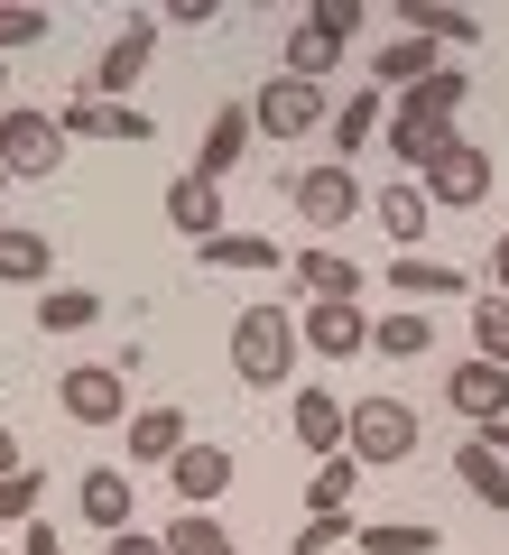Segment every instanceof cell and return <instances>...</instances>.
Segmentation results:
<instances>
[{
  "label": "cell",
  "instance_id": "cell-1",
  "mask_svg": "<svg viewBox=\"0 0 509 555\" xmlns=\"http://www.w3.org/2000/svg\"><path fill=\"white\" fill-rule=\"evenodd\" d=\"M296 361H306V334H296L288 306H241L232 315V371L251 389H296Z\"/></svg>",
  "mask_w": 509,
  "mask_h": 555
},
{
  "label": "cell",
  "instance_id": "cell-2",
  "mask_svg": "<svg viewBox=\"0 0 509 555\" xmlns=\"http://www.w3.org/2000/svg\"><path fill=\"white\" fill-rule=\"evenodd\" d=\"M343 454L361 463V473H380V463H408L417 454V408L408 398H353V408H343Z\"/></svg>",
  "mask_w": 509,
  "mask_h": 555
},
{
  "label": "cell",
  "instance_id": "cell-3",
  "mask_svg": "<svg viewBox=\"0 0 509 555\" xmlns=\"http://www.w3.org/2000/svg\"><path fill=\"white\" fill-rule=\"evenodd\" d=\"M325 120H333V93H325V83L269 75V83L251 93V130H259V139H288V149H296V139H315Z\"/></svg>",
  "mask_w": 509,
  "mask_h": 555
},
{
  "label": "cell",
  "instance_id": "cell-4",
  "mask_svg": "<svg viewBox=\"0 0 509 555\" xmlns=\"http://www.w3.org/2000/svg\"><path fill=\"white\" fill-rule=\"evenodd\" d=\"M56 408L75 426H130V371L120 361H84V371L56 379Z\"/></svg>",
  "mask_w": 509,
  "mask_h": 555
},
{
  "label": "cell",
  "instance_id": "cell-5",
  "mask_svg": "<svg viewBox=\"0 0 509 555\" xmlns=\"http://www.w3.org/2000/svg\"><path fill=\"white\" fill-rule=\"evenodd\" d=\"M491 177H500V167H491V149H472V139H454L445 158H435L427 177H417V195H427L435 214H472V204H491Z\"/></svg>",
  "mask_w": 509,
  "mask_h": 555
},
{
  "label": "cell",
  "instance_id": "cell-6",
  "mask_svg": "<svg viewBox=\"0 0 509 555\" xmlns=\"http://www.w3.org/2000/svg\"><path fill=\"white\" fill-rule=\"evenodd\" d=\"M65 149H75V139L56 130V112H10V130H0V167H10V185H28V177H56L65 167Z\"/></svg>",
  "mask_w": 509,
  "mask_h": 555
},
{
  "label": "cell",
  "instance_id": "cell-7",
  "mask_svg": "<svg viewBox=\"0 0 509 555\" xmlns=\"http://www.w3.org/2000/svg\"><path fill=\"white\" fill-rule=\"evenodd\" d=\"M56 130H65V139H112V149H149V139H157V120L139 112V102H102V93H75V102L56 112Z\"/></svg>",
  "mask_w": 509,
  "mask_h": 555
},
{
  "label": "cell",
  "instance_id": "cell-8",
  "mask_svg": "<svg viewBox=\"0 0 509 555\" xmlns=\"http://www.w3.org/2000/svg\"><path fill=\"white\" fill-rule=\"evenodd\" d=\"M149 65H157V20H130L112 47H102V65H93V83H84V93H102V102H130L139 83H149Z\"/></svg>",
  "mask_w": 509,
  "mask_h": 555
},
{
  "label": "cell",
  "instance_id": "cell-9",
  "mask_svg": "<svg viewBox=\"0 0 509 555\" xmlns=\"http://www.w3.org/2000/svg\"><path fill=\"white\" fill-rule=\"evenodd\" d=\"M445 408L472 416V426H500V416H509V371H500V361H482V352L454 361V371H445Z\"/></svg>",
  "mask_w": 509,
  "mask_h": 555
},
{
  "label": "cell",
  "instance_id": "cell-10",
  "mask_svg": "<svg viewBox=\"0 0 509 555\" xmlns=\"http://www.w3.org/2000/svg\"><path fill=\"white\" fill-rule=\"evenodd\" d=\"M75 509H84V528H102V537L139 528V491H130V473H120V463H93V473L75 481Z\"/></svg>",
  "mask_w": 509,
  "mask_h": 555
},
{
  "label": "cell",
  "instance_id": "cell-11",
  "mask_svg": "<svg viewBox=\"0 0 509 555\" xmlns=\"http://www.w3.org/2000/svg\"><path fill=\"white\" fill-rule=\"evenodd\" d=\"M296 334H306V352L315 361H353V352H371V315H361V306H306V315H296Z\"/></svg>",
  "mask_w": 509,
  "mask_h": 555
},
{
  "label": "cell",
  "instance_id": "cell-12",
  "mask_svg": "<svg viewBox=\"0 0 509 555\" xmlns=\"http://www.w3.org/2000/svg\"><path fill=\"white\" fill-rule=\"evenodd\" d=\"M296 214H306L315 232L353 222L361 214V177H353V167H306V177H296Z\"/></svg>",
  "mask_w": 509,
  "mask_h": 555
},
{
  "label": "cell",
  "instance_id": "cell-13",
  "mask_svg": "<svg viewBox=\"0 0 509 555\" xmlns=\"http://www.w3.org/2000/svg\"><path fill=\"white\" fill-rule=\"evenodd\" d=\"M390 287L408 306H454V297H472V278L454 269V259H427V250H398L390 259Z\"/></svg>",
  "mask_w": 509,
  "mask_h": 555
},
{
  "label": "cell",
  "instance_id": "cell-14",
  "mask_svg": "<svg viewBox=\"0 0 509 555\" xmlns=\"http://www.w3.org/2000/svg\"><path fill=\"white\" fill-rule=\"evenodd\" d=\"M288 278L306 287V306H361V259H343V250H288Z\"/></svg>",
  "mask_w": 509,
  "mask_h": 555
},
{
  "label": "cell",
  "instance_id": "cell-15",
  "mask_svg": "<svg viewBox=\"0 0 509 555\" xmlns=\"http://www.w3.org/2000/svg\"><path fill=\"white\" fill-rule=\"evenodd\" d=\"M167 222H177V232L195 241V250H204V241H214V232H232V222H222V185L186 167V177L167 185Z\"/></svg>",
  "mask_w": 509,
  "mask_h": 555
},
{
  "label": "cell",
  "instance_id": "cell-16",
  "mask_svg": "<svg viewBox=\"0 0 509 555\" xmlns=\"http://www.w3.org/2000/svg\"><path fill=\"white\" fill-rule=\"evenodd\" d=\"M47 278H56V241L28 232V222H0V287H38L47 297Z\"/></svg>",
  "mask_w": 509,
  "mask_h": 555
},
{
  "label": "cell",
  "instance_id": "cell-17",
  "mask_svg": "<svg viewBox=\"0 0 509 555\" xmlns=\"http://www.w3.org/2000/svg\"><path fill=\"white\" fill-rule=\"evenodd\" d=\"M241 149H251V102H222L214 120H204V139H195V177H232L241 167Z\"/></svg>",
  "mask_w": 509,
  "mask_h": 555
},
{
  "label": "cell",
  "instance_id": "cell-18",
  "mask_svg": "<svg viewBox=\"0 0 509 555\" xmlns=\"http://www.w3.org/2000/svg\"><path fill=\"white\" fill-rule=\"evenodd\" d=\"M288 426H296V444H306L315 463L343 454V398H333V389H296L288 398Z\"/></svg>",
  "mask_w": 509,
  "mask_h": 555
},
{
  "label": "cell",
  "instance_id": "cell-19",
  "mask_svg": "<svg viewBox=\"0 0 509 555\" xmlns=\"http://www.w3.org/2000/svg\"><path fill=\"white\" fill-rule=\"evenodd\" d=\"M167 481H177L186 509H214V500L232 491V454H222V444H186V454L167 463Z\"/></svg>",
  "mask_w": 509,
  "mask_h": 555
},
{
  "label": "cell",
  "instance_id": "cell-20",
  "mask_svg": "<svg viewBox=\"0 0 509 555\" xmlns=\"http://www.w3.org/2000/svg\"><path fill=\"white\" fill-rule=\"evenodd\" d=\"M472 102V83H463V65H435L427 83H408L398 93V120H435V130H454V112Z\"/></svg>",
  "mask_w": 509,
  "mask_h": 555
},
{
  "label": "cell",
  "instance_id": "cell-21",
  "mask_svg": "<svg viewBox=\"0 0 509 555\" xmlns=\"http://www.w3.org/2000/svg\"><path fill=\"white\" fill-rule=\"evenodd\" d=\"M120 436H130V463H177L186 444H195L177 408H130V426H120Z\"/></svg>",
  "mask_w": 509,
  "mask_h": 555
},
{
  "label": "cell",
  "instance_id": "cell-22",
  "mask_svg": "<svg viewBox=\"0 0 509 555\" xmlns=\"http://www.w3.org/2000/svg\"><path fill=\"white\" fill-rule=\"evenodd\" d=\"M398 20H408V38H435V47H472L482 38V20L454 10V0H398Z\"/></svg>",
  "mask_w": 509,
  "mask_h": 555
},
{
  "label": "cell",
  "instance_id": "cell-23",
  "mask_svg": "<svg viewBox=\"0 0 509 555\" xmlns=\"http://www.w3.org/2000/svg\"><path fill=\"white\" fill-rule=\"evenodd\" d=\"M195 259H204V269H288V241H269V232H214Z\"/></svg>",
  "mask_w": 509,
  "mask_h": 555
},
{
  "label": "cell",
  "instance_id": "cell-24",
  "mask_svg": "<svg viewBox=\"0 0 509 555\" xmlns=\"http://www.w3.org/2000/svg\"><path fill=\"white\" fill-rule=\"evenodd\" d=\"M435 65H445V56H435V38H408V28H398V38L380 47V56H371V75L390 83V93H408V83H427Z\"/></svg>",
  "mask_w": 509,
  "mask_h": 555
},
{
  "label": "cell",
  "instance_id": "cell-25",
  "mask_svg": "<svg viewBox=\"0 0 509 555\" xmlns=\"http://www.w3.org/2000/svg\"><path fill=\"white\" fill-rule=\"evenodd\" d=\"M361 555H435L445 546V528H427V518H371V528H353Z\"/></svg>",
  "mask_w": 509,
  "mask_h": 555
},
{
  "label": "cell",
  "instance_id": "cell-26",
  "mask_svg": "<svg viewBox=\"0 0 509 555\" xmlns=\"http://www.w3.org/2000/svg\"><path fill=\"white\" fill-rule=\"evenodd\" d=\"M371 222H380L390 241H408V250H417V241H427V222H435V204L417 195V177H408V185H390V195H371Z\"/></svg>",
  "mask_w": 509,
  "mask_h": 555
},
{
  "label": "cell",
  "instance_id": "cell-27",
  "mask_svg": "<svg viewBox=\"0 0 509 555\" xmlns=\"http://www.w3.org/2000/svg\"><path fill=\"white\" fill-rule=\"evenodd\" d=\"M380 120H390V93H343V102H333V149L361 158V149L380 139Z\"/></svg>",
  "mask_w": 509,
  "mask_h": 555
},
{
  "label": "cell",
  "instance_id": "cell-28",
  "mask_svg": "<svg viewBox=\"0 0 509 555\" xmlns=\"http://www.w3.org/2000/svg\"><path fill=\"white\" fill-rule=\"evenodd\" d=\"M454 473H463V491L482 500V509H509V463L491 454L482 436H472V444H454Z\"/></svg>",
  "mask_w": 509,
  "mask_h": 555
},
{
  "label": "cell",
  "instance_id": "cell-29",
  "mask_svg": "<svg viewBox=\"0 0 509 555\" xmlns=\"http://www.w3.org/2000/svg\"><path fill=\"white\" fill-rule=\"evenodd\" d=\"M371 352H390V361L435 352V315H417V306H398V315H371Z\"/></svg>",
  "mask_w": 509,
  "mask_h": 555
},
{
  "label": "cell",
  "instance_id": "cell-30",
  "mask_svg": "<svg viewBox=\"0 0 509 555\" xmlns=\"http://www.w3.org/2000/svg\"><path fill=\"white\" fill-rule=\"evenodd\" d=\"M93 324H102L93 287H47V297H38V334H93Z\"/></svg>",
  "mask_w": 509,
  "mask_h": 555
},
{
  "label": "cell",
  "instance_id": "cell-31",
  "mask_svg": "<svg viewBox=\"0 0 509 555\" xmlns=\"http://www.w3.org/2000/svg\"><path fill=\"white\" fill-rule=\"evenodd\" d=\"M333 56H343V38H333V28H315V20L288 28V75H296V83H325Z\"/></svg>",
  "mask_w": 509,
  "mask_h": 555
},
{
  "label": "cell",
  "instance_id": "cell-32",
  "mask_svg": "<svg viewBox=\"0 0 509 555\" xmlns=\"http://www.w3.org/2000/svg\"><path fill=\"white\" fill-rule=\"evenodd\" d=\"M454 139H463V130H435V120H390V149H398V167H408V177H427Z\"/></svg>",
  "mask_w": 509,
  "mask_h": 555
},
{
  "label": "cell",
  "instance_id": "cell-33",
  "mask_svg": "<svg viewBox=\"0 0 509 555\" xmlns=\"http://www.w3.org/2000/svg\"><path fill=\"white\" fill-rule=\"evenodd\" d=\"M353 491H361V463H353V454L315 463V481H306V518H325V509H353Z\"/></svg>",
  "mask_w": 509,
  "mask_h": 555
},
{
  "label": "cell",
  "instance_id": "cell-34",
  "mask_svg": "<svg viewBox=\"0 0 509 555\" xmlns=\"http://www.w3.org/2000/svg\"><path fill=\"white\" fill-rule=\"evenodd\" d=\"M167 555H241V546H232V528H222L214 509H186L177 528H167Z\"/></svg>",
  "mask_w": 509,
  "mask_h": 555
},
{
  "label": "cell",
  "instance_id": "cell-35",
  "mask_svg": "<svg viewBox=\"0 0 509 555\" xmlns=\"http://www.w3.org/2000/svg\"><path fill=\"white\" fill-rule=\"evenodd\" d=\"M47 28H56V10H47V0H0V56H20V47H38Z\"/></svg>",
  "mask_w": 509,
  "mask_h": 555
},
{
  "label": "cell",
  "instance_id": "cell-36",
  "mask_svg": "<svg viewBox=\"0 0 509 555\" xmlns=\"http://www.w3.org/2000/svg\"><path fill=\"white\" fill-rule=\"evenodd\" d=\"M472 352L509 371V297H472Z\"/></svg>",
  "mask_w": 509,
  "mask_h": 555
},
{
  "label": "cell",
  "instance_id": "cell-37",
  "mask_svg": "<svg viewBox=\"0 0 509 555\" xmlns=\"http://www.w3.org/2000/svg\"><path fill=\"white\" fill-rule=\"evenodd\" d=\"M38 500H47V473H38V463H20V473L0 481V528H28V518H38Z\"/></svg>",
  "mask_w": 509,
  "mask_h": 555
},
{
  "label": "cell",
  "instance_id": "cell-38",
  "mask_svg": "<svg viewBox=\"0 0 509 555\" xmlns=\"http://www.w3.org/2000/svg\"><path fill=\"white\" fill-rule=\"evenodd\" d=\"M288 546H296V555H333V546H353V518H343V509H325V518H306V528H296Z\"/></svg>",
  "mask_w": 509,
  "mask_h": 555
},
{
  "label": "cell",
  "instance_id": "cell-39",
  "mask_svg": "<svg viewBox=\"0 0 509 555\" xmlns=\"http://www.w3.org/2000/svg\"><path fill=\"white\" fill-rule=\"evenodd\" d=\"M306 20H315V28H333V38L353 47V38H361V0H315Z\"/></svg>",
  "mask_w": 509,
  "mask_h": 555
},
{
  "label": "cell",
  "instance_id": "cell-40",
  "mask_svg": "<svg viewBox=\"0 0 509 555\" xmlns=\"http://www.w3.org/2000/svg\"><path fill=\"white\" fill-rule=\"evenodd\" d=\"M102 555H167V537H149V528H120V537H102Z\"/></svg>",
  "mask_w": 509,
  "mask_h": 555
},
{
  "label": "cell",
  "instance_id": "cell-41",
  "mask_svg": "<svg viewBox=\"0 0 509 555\" xmlns=\"http://www.w3.org/2000/svg\"><path fill=\"white\" fill-rule=\"evenodd\" d=\"M157 20H177V28H214L222 10H214V0H167V10H157Z\"/></svg>",
  "mask_w": 509,
  "mask_h": 555
},
{
  "label": "cell",
  "instance_id": "cell-42",
  "mask_svg": "<svg viewBox=\"0 0 509 555\" xmlns=\"http://www.w3.org/2000/svg\"><path fill=\"white\" fill-rule=\"evenodd\" d=\"M20 555H65V546H56V528H38V518H28V528H20Z\"/></svg>",
  "mask_w": 509,
  "mask_h": 555
},
{
  "label": "cell",
  "instance_id": "cell-43",
  "mask_svg": "<svg viewBox=\"0 0 509 555\" xmlns=\"http://www.w3.org/2000/svg\"><path fill=\"white\" fill-rule=\"evenodd\" d=\"M491 297H509V232L491 241Z\"/></svg>",
  "mask_w": 509,
  "mask_h": 555
},
{
  "label": "cell",
  "instance_id": "cell-44",
  "mask_svg": "<svg viewBox=\"0 0 509 555\" xmlns=\"http://www.w3.org/2000/svg\"><path fill=\"white\" fill-rule=\"evenodd\" d=\"M20 473V436H10V426H0V481Z\"/></svg>",
  "mask_w": 509,
  "mask_h": 555
},
{
  "label": "cell",
  "instance_id": "cell-45",
  "mask_svg": "<svg viewBox=\"0 0 509 555\" xmlns=\"http://www.w3.org/2000/svg\"><path fill=\"white\" fill-rule=\"evenodd\" d=\"M482 444H491V454L509 463V416H500V426H482Z\"/></svg>",
  "mask_w": 509,
  "mask_h": 555
},
{
  "label": "cell",
  "instance_id": "cell-46",
  "mask_svg": "<svg viewBox=\"0 0 509 555\" xmlns=\"http://www.w3.org/2000/svg\"><path fill=\"white\" fill-rule=\"evenodd\" d=\"M10 112H20V102H10V75H0V130H10Z\"/></svg>",
  "mask_w": 509,
  "mask_h": 555
},
{
  "label": "cell",
  "instance_id": "cell-47",
  "mask_svg": "<svg viewBox=\"0 0 509 555\" xmlns=\"http://www.w3.org/2000/svg\"><path fill=\"white\" fill-rule=\"evenodd\" d=\"M0 195H10V167H0Z\"/></svg>",
  "mask_w": 509,
  "mask_h": 555
}]
</instances>
